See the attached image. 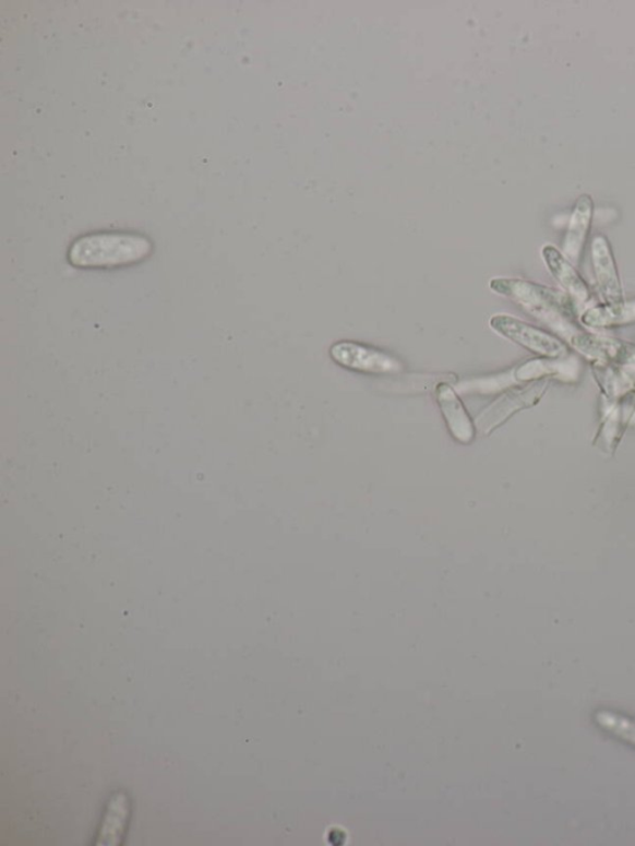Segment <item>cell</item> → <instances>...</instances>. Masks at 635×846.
I'll return each instance as SVG.
<instances>
[{"mask_svg": "<svg viewBox=\"0 0 635 846\" xmlns=\"http://www.w3.org/2000/svg\"><path fill=\"white\" fill-rule=\"evenodd\" d=\"M489 287L499 296L510 298L526 312L549 324L570 339L578 330L574 324L577 305L564 290L535 284L522 278H494Z\"/></svg>", "mask_w": 635, "mask_h": 846, "instance_id": "cell-1", "label": "cell"}, {"mask_svg": "<svg viewBox=\"0 0 635 846\" xmlns=\"http://www.w3.org/2000/svg\"><path fill=\"white\" fill-rule=\"evenodd\" d=\"M152 242L129 233H99L83 236L71 245L69 261L79 269H111L141 262L149 257Z\"/></svg>", "mask_w": 635, "mask_h": 846, "instance_id": "cell-2", "label": "cell"}, {"mask_svg": "<svg viewBox=\"0 0 635 846\" xmlns=\"http://www.w3.org/2000/svg\"><path fill=\"white\" fill-rule=\"evenodd\" d=\"M492 330L503 338L519 345L540 358L562 359L570 357L567 345L555 334L541 330L511 314H494L489 321Z\"/></svg>", "mask_w": 635, "mask_h": 846, "instance_id": "cell-3", "label": "cell"}, {"mask_svg": "<svg viewBox=\"0 0 635 846\" xmlns=\"http://www.w3.org/2000/svg\"><path fill=\"white\" fill-rule=\"evenodd\" d=\"M330 355L339 367L362 374L396 376L404 371V364L394 355L358 342L335 343Z\"/></svg>", "mask_w": 635, "mask_h": 846, "instance_id": "cell-4", "label": "cell"}, {"mask_svg": "<svg viewBox=\"0 0 635 846\" xmlns=\"http://www.w3.org/2000/svg\"><path fill=\"white\" fill-rule=\"evenodd\" d=\"M550 382L551 380L534 381L507 391L479 415L476 421L477 431L483 434L491 433L510 420L514 414L537 405L546 395Z\"/></svg>", "mask_w": 635, "mask_h": 846, "instance_id": "cell-5", "label": "cell"}, {"mask_svg": "<svg viewBox=\"0 0 635 846\" xmlns=\"http://www.w3.org/2000/svg\"><path fill=\"white\" fill-rule=\"evenodd\" d=\"M568 343L571 348L584 355L589 362L635 366L634 343L580 330L570 336Z\"/></svg>", "mask_w": 635, "mask_h": 846, "instance_id": "cell-6", "label": "cell"}, {"mask_svg": "<svg viewBox=\"0 0 635 846\" xmlns=\"http://www.w3.org/2000/svg\"><path fill=\"white\" fill-rule=\"evenodd\" d=\"M634 412L635 391L616 402L602 397L601 424L595 437V448L612 456L619 448L625 429L631 425Z\"/></svg>", "mask_w": 635, "mask_h": 846, "instance_id": "cell-7", "label": "cell"}, {"mask_svg": "<svg viewBox=\"0 0 635 846\" xmlns=\"http://www.w3.org/2000/svg\"><path fill=\"white\" fill-rule=\"evenodd\" d=\"M591 258L598 294L603 302L624 300L622 281L616 267L612 246L603 235H598L591 245Z\"/></svg>", "mask_w": 635, "mask_h": 846, "instance_id": "cell-8", "label": "cell"}, {"mask_svg": "<svg viewBox=\"0 0 635 846\" xmlns=\"http://www.w3.org/2000/svg\"><path fill=\"white\" fill-rule=\"evenodd\" d=\"M541 257L551 276L556 279L564 293L574 299L577 307L587 305L591 299V290L574 263L553 245L543 246Z\"/></svg>", "mask_w": 635, "mask_h": 846, "instance_id": "cell-9", "label": "cell"}, {"mask_svg": "<svg viewBox=\"0 0 635 846\" xmlns=\"http://www.w3.org/2000/svg\"><path fill=\"white\" fill-rule=\"evenodd\" d=\"M434 393L451 434L459 443L469 444L474 442L477 432L476 425L471 421L457 391L447 382H440L435 386Z\"/></svg>", "mask_w": 635, "mask_h": 846, "instance_id": "cell-10", "label": "cell"}, {"mask_svg": "<svg viewBox=\"0 0 635 846\" xmlns=\"http://www.w3.org/2000/svg\"><path fill=\"white\" fill-rule=\"evenodd\" d=\"M595 214L594 199L589 194L580 195L575 203L573 214H571L567 231L565 235L562 253L578 265L586 248L589 231H591Z\"/></svg>", "mask_w": 635, "mask_h": 846, "instance_id": "cell-11", "label": "cell"}, {"mask_svg": "<svg viewBox=\"0 0 635 846\" xmlns=\"http://www.w3.org/2000/svg\"><path fill=\"white\" fill-rule=\"evenodd\" d=\"M513 372L519 385L553 379L575 382L578 379L579 366L575 359L570 357L562 359L537 358L518 364L513 368Z\"/></svg>", "mask_w": 635, "mask_h": 846, "instance_id": "cell-12", "label": "cell"}, {"mask_svg": "<svg viewBox=\"0 0 635 846\" xmlns=\"http://www.w3.org/2000/svg\"><path fill=\"white\" fill-rule=\"evenodd\" d=\"M578 322L587 331H607L635 323V300L602 302L585 309Z\"/></svg>", "mask_w": 635, "mask_h": 846, "instance_id": "cell-13", "label": "cell"}, {"mask_svg": "<svg viewBox=\"0 0 635 846\" xmlns=\"http://www.w3.org/2000/svg\"><path fill=\"white\" fill-rule=\"evenodd\" d=\"M591 368L602 397L616 402L635 391V366L591 362Z\"/></svg>", "mask_w": 635, "mask_h": 846, "instance_id": "cell-14", "label": "cell"}, {"mask_svg": "<svg viewBox=\"0 0 635 846\" xmlns=\"http://www.w3.org/2000/svg\"><path fill=\"white\" fill-rule=\"evenodd\" d=\"M594 720L602 731L635 749V718L613 710L600 708L595 713Z\"/></svg>", "mask_w": 635, "mask_h": 846, "instance_id": "cell-15", "label": "cell"}, {"mask_svg": "<svg viewBox=\"0 0 635 846\" xmlns=\"http://www.w3.org/2000/svg\"><path fill=\"white\" fill-rule=\"evenodd\" d=\"M127 811H129V808H127L125 799L122 796H117L112 800L110 809H108L101 836L98 838L99 844L118 843V839H120V833L123 830Z\"/></svg>", "mask_w": 635, "mask_h": 846, "instance_id": "cell-16", "label": "cell"}, {"mask_svg": "<svg viewBox=\"0 0 635 846\" xmlns=\"http://www.w3.org/2000/svg\"><path fill=\"white\" fill-rule=\"evenodd\" d=\"M631 425L635 426V412L633 414V417H632V420H631Z\"/></svg>", "mask_w": 635, "mask_h": 846, "instance_id": "cell-17", "label": "cell"}]
</instances>
